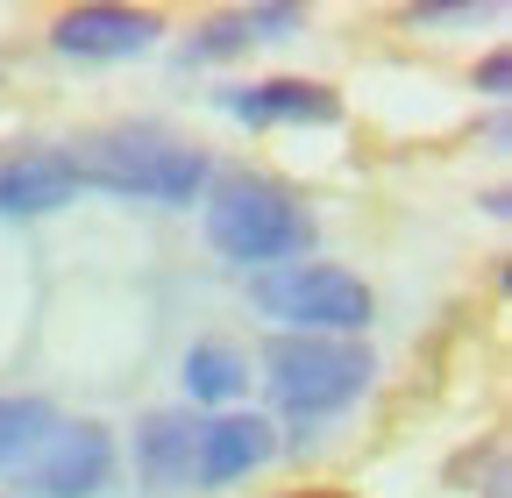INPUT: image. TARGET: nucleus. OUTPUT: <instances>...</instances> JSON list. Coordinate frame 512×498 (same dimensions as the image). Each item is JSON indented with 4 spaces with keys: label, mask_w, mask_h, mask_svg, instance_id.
<instances>
[{
    "label": "nucleus",
    "mask_w": 512,
    "mask_h": 498,
    "mask_svg": "<svg viewBox=\"0 0 512 498\" xmlns=\"http://www.w3.org/2000/svg\"><path fill=\"white\" fill-rule=\"evenodd\" d=\"M72 164H79L86 185H107V193L150 200V207H192L214 178L200 143H178L164 129H107V136L79 143Z\"/></svg>",
    "instance_id": "nucleus-1"
},
{
    "label": "nucleus",
    "mask_w": 512,
    "mask_h": 498,
    "mask_svg": "<svg viewBox=\"0 0 512 498\" xmlns=\"http://www.w3.org/2000/svg\"><path fill=\"white\" fill-rule=\"evenodd\" d=\"M207 242L221 249L228 264H285L313 249V214L271 178H221L207 200Z\"/></svg>",
    "instance_id": "nucleus-2"
},
{
    "label": "nucleus",
    "mask_w": 512,
    "mask_h": 498,
    "mask_svg": "<svg viewBox=\"0 0 512 498\" xmlns=\"http://www.w3.org/2000/svg\"><path fill=\"white\" fill-rule=\"evenodd\" d=\"M370 349L363 342H335V335H278L264 349V385H271V406L292 413L299 427L328 420L342 406H356L370 392Z\"/></svg>",
    "instance_id": "nucleus-3"
},
{
    "label": "nucleus",
    "mask_w": 512,
    "mask_h": 498,
    "mask_svg": "<svg viewBox=\"0 0 512 498\" xmlns=\"http://www.w3.org/2000/svg\"><path fill=\"white\" fill-rule=\"evenodd\" d=\"M249 299L285 335H335V342H356L377 314L370 285L342 264H271L249 278Z\"/></svg>",
    "instance_id": "nucleus-4"
},
{
    "label": "nucleus",
    "mask_w": 512,
    "mask_h": 498,
    "mask_svg": "<svg viewBox=\"0 0 512 498\" xmlns=\"http://www.w3.org/2000/svg\"><path fill=\"white\" fill-rule=\"evenodd\" d=\"M114 484V434L100 420H57L50 442L22 463V491L36 498H100Z\"/></svg>",
    "instance_id": "nucleus-5"
},
{
    "label": "nucleus",
    "mask_w": 512,
    "mask_h": 498,
    "mask_svg": "<svg viewBox=\"0 0 512 498\" xmlns=\"http://www.w3.org/2000/svg\"><path fill=\"white\" fill-rule=\"evenodd\" d=\"M164 36L157 15L143 8H72L50 22V50L57 57H79V65H121V57H143Z\"/></svg>",
    "instance_id": "nucleus-6"
},
{
    "label": "nucleus",
    "mask_w": 512,
    "mask_h": 498,
    "mask_svg": "<svg viewBox=\"0 0 512 498\" xmlns=\"http://www.w3.org/2000/svg\"><path fill=\"white\" fill-rule=\"evenodd\" d=\"M278 456V434L264 413H221L200 427V456H192V484H235Z\"/></svg>",
    "instance_id": "nucleus-7"
},
{
    "label": "nucleus",
    "mask_w": 512,
    "mask_h": 498,
    "mask_svg": "<svg viewBox=\"0 0 512 498\" xmlns=\"http://www.w3.org/2000/svg\"><path fill=\"white\" fill-rule=\"evenodd\" d=\"M192 456H200V420L178 413V406L143 413V427H136V477H143V491H157V498L192 491Z\"/></svg>",
    "instance_id": "nucleus-8"
},
{
    "label": "nucleus",
    "mask_w": 512,
    "mask_h": 498,
    "mask_svg": "<svg viewBox=\"0 0 512 498\" xmlns=\"http://www.w3.org/2000/svg\"><path fill=\"white\" fill-rule=\"evenodd\" d=\"M72 150H8L0 157V214H57L79 193Z\"/></svg>",
    "instance_id": "nucleus-9"
},
{
    "label": "nucleus",
    "mask_w": 512,
    "mask_h": 498,
    "mask_svg": "<svg viewBox=\"0 0 512 498\" xmlns=\"http://www.w3.org/2000/svg\"><path fill=\"white\" fill-rule=\"evenodd\" d=\"M221 114L249 129H278V121H335L342 100L313 79H256V86H221Z\"/></svg>",
    "instance_id": "nucleus-10"
},
{
    "label": "nucleus",
    "mask_w": 512,
    "mask_h": 498,
    "mask_svg": "<svg viewBox=\"0 0 512 498\" xmlns=\"http://www.w3.org/2000/svg\"><path fill=\"white\" fill-rule=\"evenodd\" d=\"M185 392H192V406H235V399L249 392L242 349H228V342H192V349H185Z\"/></svg>",
    "instance_id": "nucleus-11"
},
{
    "label": "nucleus",
    "mask_w": 512,
    "mask_h": 498,
    "mask_svg": "<svg viewBox=\"0 0 512 498\" xmlns=\"http://www.w3.org/2000/svg\"><path fill=\"white\" fill-rule=\"evenodd\" d=\"M57 427L50 399H0V470H22Z\"/></svg>",
    "instance_id": "nucleus-12"
},
{
    "label": "nucleus",
    "mask_w": 512,
    "mask_h": 498,
    "mask_svg": "<svg viewBox=\"0 0 512 498\" xmlns=\"http://www.w3.org/2000/svg\"><path fill=\"white\" fill-rule=\"evenodd\" d=\"M256 43V29H249V8H235V15H214V22H200V36L185 43V65H214V57H235V50H249Z\"/></svg>",
    "instance_id": "nucleus-13"
},
{
    "label": "nucleus",
    "mask_w": 512,
    "mask_h": 498,
    "mask_svg": "<svg viewBox=\"0 0 512 498\" xmlns=\"http://www.w3.org/2000/svg\"><path fill=\"white\" fill-rule=\"evenodd\" d=\"M505 79H512V57H505V50H491L484 65H477V86H484V93L498 100V93H505Z\"/></svg>",
    "instance_id": "nucleus-14"
}]
</instances>
